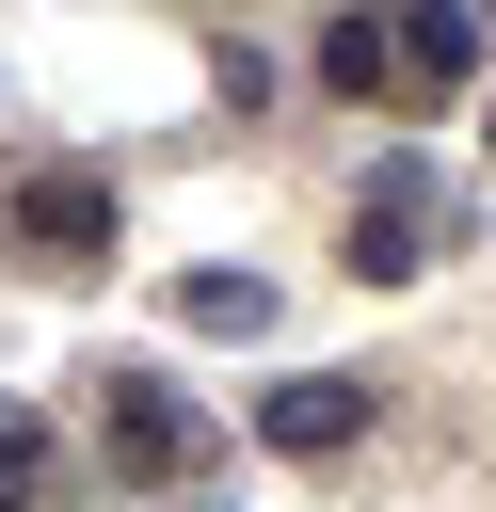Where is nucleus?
Instances as JSON below:
<instances>
[{
	"label": "nucleus",
	"instance_id": "obj_1",
	"mask_svg": "<svg viewBox=\"0 0 496 512\" xmlns=\"http://www.w3.org/2000/svg\"><path fill=\"white\" fill-rule=\"evenodd\" d=\"M0 240H16L32 272H96V256H112V176H80V160H64V176H16Z\"/></svg>",
	"mask_w": 496,
	"mask_h": 512
},
{
	"label": "nucleus",
	"instance_id": "obj_2",
	"mask_svg": "<svg viewBox=\"0 0 496 512\" xmlns=\"http://www.w3.org/2000/svg\"><path fill=\"white\" fill-rule=\"evenodd\" d=\"M368 368H304V384H256V448H288V464H336V448H368Z\"/></svg>",
	"mask_w": 496,
	"mask_h": 512
},
{
	"label": "nucleus",
	"instance_id": "obj_3",
	"mask_svg": "<svg viewBox=\"0 0 496 512\" xmlns=\"http://www.w3.org/2000/svg\"><path fill=\"white\" fill-rule=\"evenodd\" d=\"M432 224H448V208H432V176H416V160H400V176H368V208H352V272H368V288H400Z\"/></svg>",
	"mask_w": 496,
	"mask_h": 512
},
{
	"label": "nucleus",
	"instance_id": "obj_4",
	"mask_svg": "<svg viewBox=\"0 0 496 512\" xmlns=\"http://www.w3.org/2000/svg\"><path fill=\"white\" fill-rule=\"evenodd\" d=\"M112 448H128V480H144V464H192V400H160V384L128 368V384H112Z\"/></svg>",
	"mask_w": 496,
	"mask_h": 512
},
{
	"label": "nucleus",
	"instance_id": "obj_5",
	"mask_svg": "<svg viewBox=\"0 0 496 512\" xmlns=\"http://www.w3.org/2000/svg\"><path fill=\"white\" fill-rule=\"evenodd\" d=\"M400 64H416V80H480V16H464V0H416V16H400Z\"/></svg>",
	"mask_w": 496,
	"mask_h": 512
},
{
	"label": "nucleus",
	"instance_id": "obj_6",
	"mask_svg": "<svg viewBox=\"0 0 496 512\" xmlns=\"http://www.w3.org/2000/svg\"><path fill=\"white\" fill-rule=\"evenodd\" d=\"M320 80H336V96H384V80H400V32H384V16H336V32H320Z\"/></svg>",
	"mask_w": 496,
	"mask_h": 512
},
{
	"label": "nucleus",
	"instance_id": "obj_7",
	"mask_svg": "<svg viewBox=\"0 0 496 512\" xmlns=\"http://www.w3.org/2000/svg\"><path fill=\"white\" fill-rule=\"evenodd\" d=\"M176 320H192V336H256L272 288H256V272H176Z\"/></svg>",
	"mask_w": 496,
	"mask_h": 512
},
{
	"label": "nucleus",
	"instance_id": "obj_8",
	"mask_svg": "<svg viewBox=\"0 0 496 512\" xmlns=\"http://www.w3.org/2000/svg\"><path fill=\"white\" fill-rule=\"evenodd\" d=\"M32 496H48V432H32V416H0V512H32Z\"/></svg>",
	"mask_w": 496,
	"mask_h": 512
},
{
	"label": "nucleus",
	"instance_id": "obj_9",
	"mask_svg": "<svg viewBox=\"0 0 496 512\" xmlns=\"http://www.w3.org/2000/svg\"><path fill=\"white\" fill-rule=\"evenodd\" d=\"M480 144H496V96H480Z\"/></svg>",
	"mask_w": 496,
	"mask_h": 512
}]
</instances>
